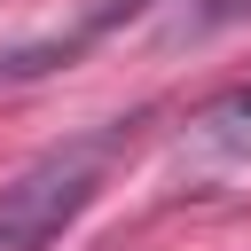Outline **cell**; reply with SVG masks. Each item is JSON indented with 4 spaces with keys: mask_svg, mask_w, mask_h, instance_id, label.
<instances>
[{
    "mask_svg": "<svg viewBox=\"0 0 251 251\" xmlns=\"http://www.w3.org/2000/svg\"><path fill=\"white\" fill-rule=\"evenodd\" d=\"M110 141H118V133L78 141V149H55V157H39L24 180H8V188H0V251H47V243L86 212Z\"/></svg>",
    "mask_w": 251,
    "mask_h": 251,
    "instance_id": "obj_1",
    "label": "cell"
},
{
    "mask_svg": "<svg viewBox=\"0 0 251 251\" xmlns=\"http://www.w3.org/2000/svg\"><path fill=\"white\" fill-rule=\"evenodd\" d=\"M196 141H204V149H220V157H251V78L196 110Z\"/></svg>",
    "mask_w": 251,
    "mask_h": 251,
    "instance_id": "obj_2",
    "label": "cell"
},
{
    "mask_svg": "<svg viewBox=\"0 0 251 251\" xmlns=\"http://www.w3.org/2000/svg\"><path fill=\"white\" fill-rule=\"evenodd\" d=\"M149 0H94L86 8V24H78V39H94V31H110V24H126V16H141Z\"/></svg>",
    "mask_w": 251,
    "mask_h": 251,
    "instance_id": "obj_3",
    "label": "cell"
}]
</instances>
